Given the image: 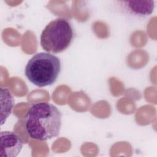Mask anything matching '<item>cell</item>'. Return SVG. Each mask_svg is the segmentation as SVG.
I'll list each match as a JSON object with an SVG mask.
<instances>
[{
    "label": "cell",
    "mask_w": 157,
    "mask_h": 157,
    "mask_svg": "<svg viewBox=\"0 0 157 157\" xmlns=\"http://www.w3.org/2000/svg\"><path fill=\"white\" fill-rule=\"evenodd\" d=\"M23 141L14 132L1 131L0 134V157H15L21 151Z\"/></svg>",
    "instance_id": "277c9868"
},
{
    "label": "cell",
    "mask_w": 157,
    "mask_h": 157,
    "mask_svg": "<svg viewBox=\"0 0 157 157\" xmlns=\"http://www.w3.org/2000/svg\"><path fill=\"white\" fill-rule=\"evenodd\" d=\"M61 126V112L52 104L36 103L28 110L25 127L33 139L45 141L55 137L59 133Z\"/></svg>",
    "instance_id": "6da1fadb"
},
{
    "label": "cell",
    "mask_w": 157,
    "mask_h": 157,
    "mask_svg": "<svg viewBox=\"0 0 157 157\" xmlns=\"http://www.w3.org/2000/svg\"><path fill=\"white\" fill-rule=\"evenodd\" d=\"M73 37L71 23L64 18H58L45 26L40 35V43L45 51L58 53L69 47Z\"/></svg>",
    "instance_id": "3957f363"
},
{
    "label": "cell",
    "mask_w": 157,
    "mask_h": 157,
    "mask_svg": "<svg viewBox=\"0 0 157 157\" xmlns=\"http://www.w3.org/2000/svg\"><path fill=\"white\" fill-rule=\"evenodd\" d=\"M119 3L128 12L139 17L150 15L155 7L153 1H121Z\"/></svg>",
    "instance_id": "5b68a950"
},
{
    "label": "cell",
    "mask_w": 157,
    "mask_h": 157,
    "mask_svg": "<svg viewBox=\"0 0 157 157\" xmlns=\"http://www.w3.org/2000/svg\"><path fill=\"white\" fill-rule=\"evenodd\" d=\"M60 71L61 62L57 56L50 53L40 52L28 61L25 75L32 83L43 87L54 83Z\"/></svg>",
    "instance_id": "7a4b0ae2"
}]
</instances>
